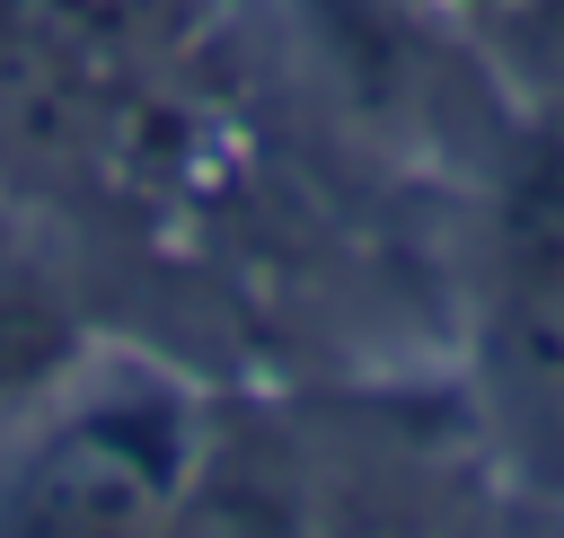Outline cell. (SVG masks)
<instances>
[{"label":"cell","instance_id":"obj_1","mask_svg":"<svg viewBox=\"0 0 564 538\" xmlns=\"http://www.w3.org/2000/svg\"><path fill=\"white\" fill-rule=\"evenodd\" d=\"M203 432L159 379L62 406L0 459V538H167Z\"/></svg>","mask_w":564,"mask_h":538},{"label":"cell","instance_id":"obj_2","mask_svg":"<svg viewBox=\"0 0 564 538\" xmlns=\"http://www.w3.org/2000/svg\"><path fill=\"white\" fill-rule=\"evenodd\" d=\"M485 370L520 432H564V106H546L494 176Z\"/></svg>","mask_w":564,"mask_h":538}]
</instances>
